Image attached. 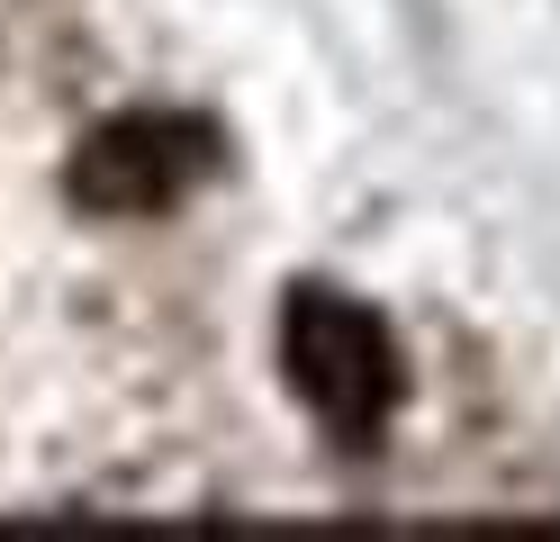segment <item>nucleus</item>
<instances>
[{
  "label": "nucleus",
  "mask_w": 560,
  "mask_h": 542,
  "mask_svg": "<svg viewBox=\"0 0 560 542\" xmlns=\"http://www.w3.org/2000/svg\"><path fill=\"white\" fill-rule=\"evenodd\" d=\"M280 380L335 452H380L407 407V344L353 289L290 280L280 289Z\"/></svg>",
  "instance_id": "obj_1"
},
{
  "label": "nucleus",
  "mask_w": 560,
  "mask_h": 542,
  "mask_svg": "<svg viewBox=\"0 0 560 542\" xmlns=\"http://www.w3.org/2000/svg\"><path fill=\"white\" fill-rule=\"evenodd\" d=\"M226 172V127L208 118V108H118V118H100L73 163H63V191H73L82 217H172L190 208L208 181Z\"/></svg>",
  "instance_id": "obj_2"
}]
</instances>
